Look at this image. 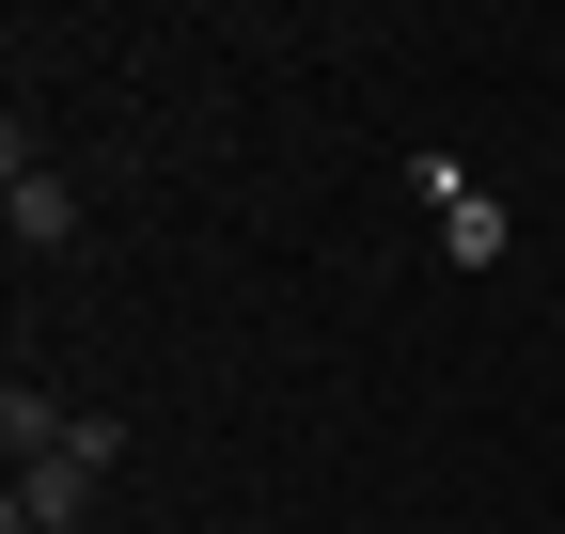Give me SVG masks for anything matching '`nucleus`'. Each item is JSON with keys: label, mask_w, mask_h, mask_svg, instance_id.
<instances>
[{"label": "nucleus", "mask_w": 565, "mask_h": 534, "mask_svg": "<svg viewBox=\"0 0 565 534\" xmlns=\"http://www.w3.org/2000/svg\"><path fill=\"white\" fill-rule=\"evenodd\" d=\"M63 425H79V409H63ZM95 488H110V456L47 440V456H17V488H0V534H79V519H95Z\"/></svg>", "instance_id": "obj_1"}, {"label": "nucleus", "mask_w": 565, "mask_h": 534, "mask_svg": "<svg viewBox=\"0 0 565 534\" xmlns=\"http://www.w3.org/2000/svg\"><path fill=\"white\" fill-rule=\"evenodd\" d=\"M0 236L17 252H79V189H63L32 142H17V173H0Z\"/></svg>", "instance_id": "obj_2"}, {"label": "nucleus", "mask_w": 565, "mask_h": 534, "mask_svg": "<svg viewBox=\"0 0 565 534\" xmlns=\"http://www.w3.org/2000/svg\"><path fill=\"white\" fill-rule=\"evenodd\" d=\"M424 189H440V236H456L471 267H487V252H503V205H487V189H471V173H424Z\"/></svg>", "instance_id": "obj_3"}]
</instances>
